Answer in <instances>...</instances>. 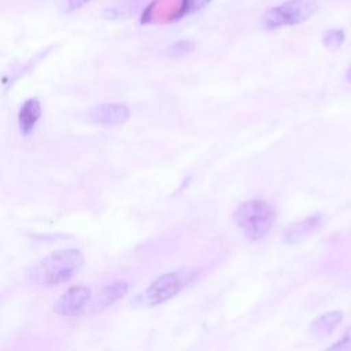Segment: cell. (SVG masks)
<instances>
[{
	"label": "cell",
	"instance_id": "4fadbf2b",
	"mask_svg": "<svg viewBox=\"0 0 351 351\" xmlns=\"http://www.w3.org/2000/svg\"><path fill=\"white\" fill-rule=\"evenodd\" d=\"M211 0H184L181 4L180 11L176 14V19H180L185 15L189 14H195L197 11H200L202 8H204Z\"/></svg>",
	"mask_w": 351,
	"mask_h": 351
},
{
	"label": "cell",
	"instance_id": "52a82bcc",
	"mask_svg": "<svg viewBox=\"0 0 351 351\" xmlns=\"http://www.w3.org/2000/svg\"><path fill=\"white\" fill-rule=\"evenodd\" d=\"M322 222V217L321 214H313L308 215L300 221H296L293 223H291L282 233V240L287 244H295L302 241L303 239H306L307 236H310L311 233H314L319 225Z\"/></svg>",
	"mask_w": 351,
	"mask_h": 351
},
{
	"label": "cell",
	"instance_id": "9c48e42d",
	"mask_svg": "<svg viewBox=\"0 0 351 351\" xmlns=\"http://www.w3.org/2000/svg\"><path fill=\"white\" fill-rule=\"evenodd\" d=\"M41 117V104L37 99H27L19 108L18 126L22 134L27 136L34 129L38 118Z\"/></svg>",
	"mask_w": 351,
	"mask_h": 351
},
{
	"label": "cell",
	"instance_id": "2e32d148",
	"mask_svg": "<svg viewBox=\"0 0 351 351\" xmlns=\"http://www.w3.org/2000/svg\"><path fill=\"white\" fill-rule=\"evenodd\" d=\"M346 77H347V80H348V81H351V66L348 67V70H347V74H346Z\"/></svg>",
	"mask_w": 351,
	"mask_h": 351
},
{
	"label": "cell",
	"instance_id": "7c38bea8",
	"mask_svg": "<svg viewBox=\"0 0 351 351\" xmlns=\"http://www.w3.org/2000/svg\"><path fill=\"white\" fill-rule=\"evenodd\" d=\"M195 48V43L192 40H178L176 43H173L169 49H167V53L170 58H181L186 53H189L192 49Z\"/></svg>",
	"mask_w": 351,
	"mask_h": 351
},
{
	"label": "cell",
	"instance_id": "9a60e30c",
	"mask_svg": "<svg viewBox=\"0 0 351 351\" xmlns=\"http://www.w3.org/2000/svg\"><path fill=\"white\" fill-rule=\"evenodd\" d=\"M90 1L92 0H66V8H67V11H75Z\"/></svg>",
	"mask_w": 351,
	"mask_h": 351
},
{
	"label": "cell",
	"instance_id": "6da1fadb",
	"mask_svg": "<svg viewBox=\"0 0 351 351\" xmlns=\"http://www.w3.org/2000/svg\"><path fill=\"white\" fill-rule=\"evenodd\" d=\"M84 266L81 251L74 248L55 251L38 261L27 273L32 282L38 285H58L70 281Z\"/></svg>",
	"mask_w": 351,
	"mask_h": 351
},
{
	"label": "cell",
	"instance_id": "3957f363",
	"mask_svg": "<svg viewBox=\"0 0 351 351\" xmlns=\"http://www.w3.org/2000/svg\"><path fill=\"white\" fill-rule=\"evenodd\" d=\"M195 276L196 273L188 269L165 273L154 280L143 292L136 295L132 300V306L154 307L162 304L181 292L195 278Z\"/></svg>",
	"mask_w": 351,
	"mask_h": 351
},
{
	"label": "cell",
	"instance_id": "8992f818",
	"mask_svg": "<svg viewBox=\"0 0 351 351\" xmlns=\"http://www.w3.org/2000/svg\"><path fill=\"white\" fill-rule=\"evenodd\" d=\"M92 122L101 126H118L130 118V108L121 103H104L89 111Z\"/></svg>",
	"mask_w": 351,
	"mask_h": 351
},
{
	"label": "cell",
	"instance_id": "5b68a950",
	"mask_svg": "<svg viewBox=\"0 0 351 351\" xmlns=\"http://www.w3.org/2000/svg\"><path fill=\"white\" fill-rule=\"evenodd\" d=\"M90 300V289L84 285L69 288L55 303V313L63 317L80 315Z\"/></svg>",
	"mask_w": 351,
	"mask_h": 351
},
{
	"label": "cell",
	"instance_id": "30bf717a",
	"mask_svg": "<svg viewBox=\"0 0 351 351\" xmlns=\"http://www.w3.org/2000/svg\"><path fill=\"white\" fill-rule=\"evenodd\" d=\"M341 319L343 314L340 311H328L313 321L311 333L318 339L326 337L339 326Z\"/></svg>",
	"mask_w": 351,
	"mask_h": 351
},
{
	"label": "cell",
	"instance_id": "277c9868",
	"mask_svg": "<svg viewBox=\"0 0 351 351\" xmlns=\"http://www.w3.org/2000/svg\"><path fill=\"white\" fill-rule=\"evenodd\" d=\"M318 8L314 0H288L269 8L262 16V25L269 30L299 25L308 21Z\"/></svg>",
	"mask_w": 351,
	"mask_h": 351
},
{
	"label": "cell",
	"instance_id": "ba28073f",
	"mask_svg": "<svg viewBox=\"0 0 351 351\" xmlns=\"http://www.w3.org/2000/svg\"><path fill=\"white\" fill-rule=\"evenodd\" d=\"M129 291V284L123 280H117L110 284H107L95 298L92 303V310L93 313L101 311L115 303L117 300L122 299Z\"/></svg>",
	"mask_w": 351,
	"mask_h": 351
},
{
	"label": "cell",
	"instance_id": "8fae6325",
	"mask_svg": "<svg viewBox=\"0 0 351 351\" xmlns=\"http://www.w3.org/2000/svg\"><path fill=\"white\" fill-rule=\"evenodd\" d=\"M344 41V32L341 29H329L322 37V43L326 49L336 51L341 47Z\"/></svg>",
	"mask_w": 351,
	"mask_h": 351
},
{
	"label": "cell",
	"instance_id": "7a4b0ae2",
	"mask_svg": "<svg viewBox=\"0 0 351 351\" xmlns=\"http://www.w3.org/2000/svg\"><path fill=\"white\" fill-rule=\"evenodd\" d=\"M233 221L245 239L256 243L265 239L273 228L276 208L266 200L251 199L234 210Z\"/></svg>",
	"mask_w": 351,
	"mask_h": 351
},
{
	"label": "cell",
	"instance_id": "5bb4252c",
	"mask_svg": "<svg viewBox=\"0 0 351 351\" xmlns=\"http://www.w3.org/2000/svg\"><path fill=\"white\" fill-rule=\"evenodd\" d=\"M330 350H351V333L348 332L343 339L339 340V343L329 347Z\"/></svg>",
	"mask_w": 351,
	"mask_h": 351
}]
</instances>
